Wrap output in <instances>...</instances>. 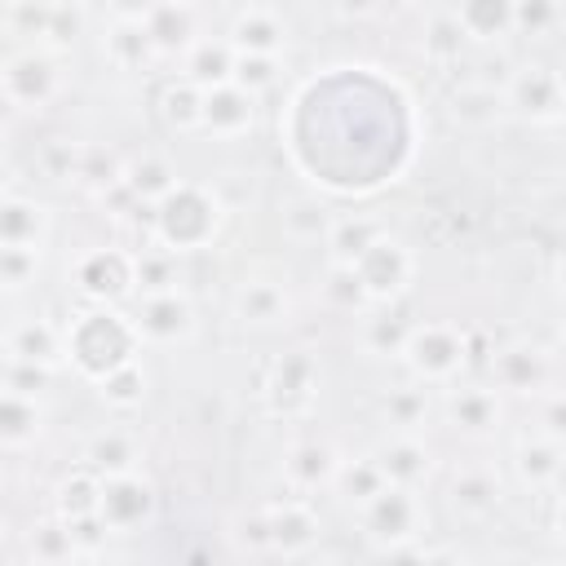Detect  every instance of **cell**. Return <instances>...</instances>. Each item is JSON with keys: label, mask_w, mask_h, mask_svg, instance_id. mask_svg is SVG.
Wrapping results in <instances>:
<instances>
[{"label": "cell", "mask_w": 566, "mask_h": 566, "mask_svg": "<svg viewBox=\"0 0 566 566\" xmlns=\"http://www.w3.org/2000/svg\"><path fill=\"white\" fill-rule=\"evenodd\" d=\"M155 513H159V491H155V482L142 469L106 478V486H102V517H106V526L115 535L146 531L155 522Z\"/></svg>", "instance_id": "30bf717a"}, {"label": "cell", "mask_w": 566, "mask_h": 566, "mask_svg": "<svg viewBox=\"0 0 566 566\" xmlns=\"http://www.w3.org/2000/svg\"><path fill=\"white\" fill-rule=\"evenodd\" d=\"M256 97L261 93H252V88H243L234 80L217 84V88H203V124H199V133L221 137V142L252 133L256 128Z\"/></svg>", "instance_id": "7c38bea8"}, {"label": "cell", "mask_w": 566, "mask_h": 566, "mask_svg": "<svg viewBox=\"0 0 566 566\" xmlns=\"http://www.w3.org/2000/svg\"><path fill=\"white\" fill-rule=\"evenodd\" d=\"M66 526H71V535H75V548H80V557H97V553L106 548V539L115 535V531L106 526V517H102V513H88V517H71Z\"/></svg>", "instance_id": "816d5d0a"}, {"label": "cell", "mask_w": 566, "mask_h": 566, "mask_svg": "<svg viewBox=\"0 0 566 566\" xmlns=\"http://www.w3.org/2000/svg\"><path fill=\"white\" fill-rule=\"evenodd\" d=\"M75 181L88 195H106L111 186L124 181V159L106 146H80V164H75Z\"/></svg>", "instance_id": "b9f144b4"}, {"label": "cell", "mask_w": 566, "mask_h": 566, "mask_svg": "<svg viewBox=\"0 0 566 566\" xmlns=\"http://www.w3.org/2000/svg\"><path fill=\"white\" fill-rule=\"evenodd\" d=\"M84 27H88V18H84V9H80L75 0H53V9H49V31H44V44H40V49L66 53V49L84 35Z\"/></svg>", "instance_id": "f6af8a7d"}, {"label": "cell", "mask_w": 566, "mask_h": 566, "mask_svg": "<svg viewBox=\"0 0 566 566\" xmlns=\"http://www.w3.org/2000/svg\"><path fill=\"white\" fill-rule=\"evenodd\" d=\"M464 49H469V35H464V27L455 22V13H438V18L424 27V57H429L433 66L460 62Z\"/></svg>", "instance_id": "ee69618b"}, {"label": "cell", "mask_w": 566, "mask_h": 566, "mask_svg": "<svg viewBox=\"0 0 566 566\" xmlns=\"http://www.w3.org/2000/svg\"><path fill=\"white\" fill-rule=\"evenodd\" d=\"M491 380L500 394H539L548 385V354L531 340H509L491 354Z\"/></svg>", "instance_id": "ac0fdd59"}, {"label": "cell", "mask_w": 566, "mask_h": 566, "mask_svg": "<svg viewBox=\"0 0 566 566\" xmlns=\"http://www.w3.org/2000/svg\"><path fill=\"white\" fill-rule=\"evenodd\" d=\"M385 234V226L376 221V217H367V212H349V217H336L332 221V230H327V261H358L376 239Z\"/></svg>", "instance_id": "8d00e7d4"}, {"label": "cell", "mask_w": 566, "mask_h": 566, "mask_svg": "<svg viewBox=\"0 0 566 566\" xmlns=\"http://www.w3.org/2000/svg\"><path fill=\"white\" fill-rule=\"evenodd\" d=\"M4 358L9 363H40V367H62L66 363V327L31 314V318H18L9 332H4Z\"/></svg>", "instance_id": "e0dca14e"}, {"label": "cell", "mask_w": 566, "mask_h": 566, "mask_svg": "<svg viewBox=\"0 0 566 566\" xmlns=\"http://www.w3.org/2000/svg\"><path fill=\"white\" fill-rule=\"evenodd\" d=\"M0 88H4V102L13 111H44V106H53L62 97V88H66L62 53L40 49V44L13 53L4 62V71H0Z\"/></svg>", "instance_id": "5b68a950"}, {"label": "cell", "mask_w": 566, "mask_h": 566, "mask_svg": "<svg viewBox=\"0 0 566 566\" xmlns=\"http://www.w3.org/2000/svg\"><path fill=\"white\" fill-rule=\"evenodd\" d=\"M27 557H31L35 566H62V562H80V548H75L71 526H66L62 517L40 522V526L31 531V539H27Z\"/></svg>", "instance_id": "60d3db41"}, {"label": "cell", "mask_w": 566, "mask_h": 566, "mask_svg": "<svg viewBox=\"0 0 566 566\" xmlns=\"http://www.w3.org/2000/svg\"><path fill=\"white\" fill-rule=\"evenodd\" d=\"M553 279H557V292H562V301H566V252L557 256V270H553Z\"/></svg>", "instance_id": "91938a15"}, {"label": "cell", "mask_w": 566, "mask_h": 566, "mask_svg": "<svg viewBox=\"0 0 566 566\" xmlns=\"http://www.w3.org/2000/svg\"><path fill=\"white\" fill-rule=\"evenodd\" d=\"M93 389L111 411H137L146 402V394H150V371L142 367V358H133V363L115 367L106 380H97Z\"/></svg>", "instance_id": "74e56055"}, {"label": "cell", "mask_w": 566, "mask_h": 566, "mask_svg": "<svg viewBox=\"0 0 566 566\" xmlns=\"http://www.w3.org/2000/svg\"><path fill=\"white\" fill-rule=\"evenodd\" d=\"M279 71H283V62L270 57V53H239V62H234V84H243V88H252V93H265V88L279 80Z\"/></svg>", "instance_id": "681fc988"}, {"label": "cell", "mask_w": 566, "mask_h": 566, "mask_svg": "<svg viewBox=\"0 0 566 566\" xmlns=\"http://www.w3.org/2000/svg\"><path fill=\"white\" fill-rule=\"evenodd\" d=\"M389 486V478H385V469L376 464V455L367 451V455H354V460H345L340 464V473H336V482H332V491L345 500V504H354V509H363L371 495H380Z\"/></svg>", "instance_id": "f35d334b"}, {"label": "cell", "mask_w": 566, "mask_h": 566, "mask_svg": "<svg viewBox=\"0 0 566 566\" xmlns=\"http://www.w3.org/2000/svg\"><path fill=\"white\" fill-rule=\"evenodd\" d=\"M553 531H557V539H562V548H566V495L557 500V517H553Z\"/></svg>", "instance_id": "680465c9"}, {"label": "cell", "mask_w": 566, "mask_h": 566, "mask_svg": "<svg viewBox=\"0 0 566 566\" xmlns=\"http://www.w3.org/2000/svg\"><path fill=\"white\" fill-rule=\"evenodd\" d=\"M539 433H548L553 442L566 447V394H553V398L539 407Z\"/></svg>", "instance_id": "11a10c76"}, {"label": "cell", "mask_w": 566, "mask_h": 566, "mask_svg": "<svg viewBox=\"0 0 566 566\" xmlns=\"http://www.w3.org/2000/svg\"><path fill=\"white\" fill-rule=\"evenodd\" d=\"M102 57L115 66V71H128V75H142L159 62V49L146 31L142 18H111V27L102 31Z\"/></svg>", "instance_id": "ffe728a7"}, {"label": "cell", "mask_w": 566, "mask_h": 566, "mask_svg": "<svg viewBox=\"0 0 566 566\" xmlns=\"http://www.w3.org/2000/svg\"><path fill=\"white\" fill-rule=\"evenodd\" d=\"M142 22H146V31H150L159 57H186V53L203 40V31H199V9H195L190 0H155V4L142 13Z\"/></svg>", "instance_id": "9a60e30c"}, {"label": "cell", "mask_w": 566, "mask_h": 566, "mask_svg": "<svg viewBox=\"0 0 566 566\" xmlns=\"http://www.w3.org/2000/svg\"><path fill=\"white\" fill-rule=\"evenodd\" d=\"M371 455L385 469V478L398 486H424L433 478V451L416 433H389L385 442L371 447Z\"/></svg>", "instance_id": "44dd1931"}, {"label": "cell", "mask_w": 566, "mask_h": 566, "mask_svg": "<svg viewBox=\"0 0 566 566\" xmlns=\"http://www.w3.org/2000/svg\"><path fill=\"white\" fill-rule=\"evenodd\" d=\"M358 531L367 535L371 548L380 553H398L407 544H416L424 531H429V513H424V500H420V486H398L389 482L380 495H371L363 509H358Z\"/></svg>", "instance_id": "3957f363"}, {"label": "cell", "mask_w": 566, "mask_h": 566, "mask_svg": "<svg viewBox=\"0 0 566 566\" xmlns=\"http://www.w3.org/2000/svg\"><path fill=\"white\" fill-rule=\"evenodd\" d=\"M102 486H106V478H102L93 464L71 469V473L53 486V513H57L62 522H71V517H88V513H102Z\"/></svg>", "instance_id": "1f68e13d"}, {"label": "cell", "mask_w": 566, "mask_h": 566, "mask_svg": "<svg viewBox=\"0 0 566 566\" xmlns=\"http://www.w3.org/2000/svg\"><path fill=\"white\" fill-rule=\"evenodd\" d=\"M155 0H115V18H142Z\"/></svg>", "instance_id": "6f0895ef"}, {"label": "cell", "mask_w": 566, "mask_h": 566, "mask_svg": "<svg viewBox=\"0 0 566 566\" xmlns=\"http://www.w3.org/2000/svg\"><path fill=\"white\" fill-rule=\"evenodd\" d=\"M234 544H239L243 553H270V517H265V509L243 513V517L234 522Z\"/></svg>", "instance_id": "f5cc1de1"}, {"label": "cell", "mask_w": 566, "mask_h": 566, "mask_svg": "<svg viewBox=\"0 0 566 566\" xmlns=\"http://www.w3.org/2000/svg\"><path fill=\"white\" fill-rule=\"evenodd\" d=\"M137 354H142V332L133 314H124L119 305H84L66 323V363L88 385L106 380L115 367L133 363Z\"/></svg>", "instance_id": "6da1fadb"}, {"label": "cell", "mask_w": 566, "mask_h": 566, "mask_svg": "<svg viewBox=\"0 0 566 566\" xmlns=\"http://www.w3.org/2000/svg\"><path fill=\"white\" fill-rule=\"evenodd\" d=\"M447 111L464 128H495L509 115V102H504V88H495L486 80H469L447 97Z\"/></svg>", "instance_id": "4316f807"}, {"label": "cell", "mask_w": 566, "mask_h": 566, "mask_svg": "<svg viewBox=\"0 0 566 566\" xmlns=\"http://www.w3.org/2000/svg\"><path fill=\"white\" fill-rule=\"evenodd\" d=\"M40 274V252L35 248H0V287L9 296L27 292Z\"/></svg>", "instance_id": "7dc6e473"}, {"label": "cell", "mask_w": 566, "mask_h": 566, "mask_svg": "<svg viewBox=\"0 0 566 566\" xmlns=\"http://www.w3.org/2000/svg\"><path fill=\"white\" fill-rule=\"evenodd\" d=\"M376 9H380V0H336V13L340 18H367Z\"/></svg>", "instance_id": "9f6ffc18"}, {"label": "cell", "mask_w": 566, "mask_h": 566, "mask_svg": "<svg viewBox=\"0 0 566 566\" xmlns=\"http://www.w3.org/2000/svg\"><path fill=\"white\" fill-rule=\"evenodd\" d=\"M354 265H358V274H363V283H367V292H371L376 305H394L416 283V252L398 234H389V230Z\"/></svg>", "instance_id": "9c48e42d"}, {"label": "cell", "mask_w": 566, "mask_h": 566, "mask_svg": "<svg viewBox=\"0 0 566 566\" xmlns=\"http://www.w3.org/2000/svg\"><path fill=\"white\" fill-rule=\"evenodd\" d=\"M133 256H137V296L177 287V252L172 248L146 243V248H133Z\"/></svg>", "instance_id": "7bdbcfd3"}, {"label": "cell", "mask_w": 566, "mask_h": 566, "mask_svg": "<svg viewBox=\"0 0 566 566\" xmlns=\"http://www.w3.org/2000/svg\"><path fill=\"white\" fill-rule=\"evenodd\" d=\"M71 287L84 305H124L137 296V256L133 248H88L71 265Z\"/></svg>", "instance_id": "52a82bcc"}, {"label": "cell", "mask_w": 566, "mask_h": 566, "mask_svg": "<svg viewBox=\"0 0 566 566\" xmlns=\"http://www.w3.org/2000/svg\"><path fill=\"white\" fill-rule=\"evenodd\" d=\"M553 71H557V84H562V97H566V62H562V66H553Z\"/></svg>", "instance_id": "6125c7cd"}, {"label": "cell", "mask_w": 566, "mask_h": 566, "mask_svg": "<svg viewBox=\"0 0 566 566\" xmlns=\"http://www.w3.org/2000/svg\"><path fill=\"white\" fill-rule=\"evenodd\" d=\"M455 22L464 27L469 44H500L513 31V13H517V0H455Z\"/></svg>", "instance_id": "484cf974"}, {"label": "cell", "mask_w": 566, "mask_h": 566, "mask_svg": "<svg viewBox=\"0 0 566 566\" xmlns=\"http://www.w3.org/2000/svg\"><path fill=\"white\" fill-rule=\"evenodd\" d=\"M566 9L562 0H517V13H513V31L517 35H531V40H544L562 27Z\"/></svg>", "instance_id": "bcb514c9"}, {"label": "cell", "mask_w": 566, "mask_h": 566, "mask_svg": "<svg viewBox=\"0 0 566 566\" xmlns=\"http://www.w3.org/2000/svg\"><path fill=\"white\" fill-rule=\"evenodd\" d=\"M318 385H323L318 358L310 349H287V354H279L265 367V376H261V402L279 420H301V416L314 411Z\"/></svg>", "instance_id": "277c9868"}, {"label": "cell", "mask_w": 566, "mask_h": 566, "mask_svg": "<svg viewBox=\"0 0 566 566\" xmlns=\"http://www.w3.org/2000/svg\"><path fill=\"white\" fill-rule=\"evenodd\" d=\"M442 416L455 433L469 438H491L504 424V398L491 385H455L442 402Z\"/></svg>", "instance_id": "5bb4252c"}, {"label": "cell", "mask_w": 566, "mask_h": 566, "mask_svg": "<svg viewBox=\"0 0 566 566\" xmlns=\"http://www.w3.org/2000/svg\"><path fill=\"white\" fill-rule=\"evenodd\" d=\"M234 318L243 327H256V332H274L292 318V292L283 279L274 274H252L239 283L234 292Z\"/></svg>", "instance_id": "4fadbf2b"}, {"label": "cell", "mask_w": 566, "mask_h": 566, "mask_svg": "<svg viewBox=\"0 0 566 566\" xmlns=\"http://www.w3.org/2000/svg\"><path fill=\"white\" fill-rule=\"evenodd\" d=\"M234 62H239V49H234L226 35H221V40L203 35V40L181 57V75L195 80L199 88H217V84H230V80H234Z\"/></svg>", "instance_id": "f546056e"}, {"label": "cell", "mask_w": 566, "mask_h": 566, "mask_svg": "<svg viewBox=\"0 0 566 566\" xmlns=\"http://www.w3.org/2000/svg\"><path fill=\"white\" fill-rule=\"evenodd\" d=\"M332 221H336V212L323 203V199H314V195H292V199H283V208H279V226H283V234L292 239V243H327V230H332Z\"/></svg>", "instance_id": "4dcf8cb0"}, {"label": "cell", "mask_w": 566, "mask_h": 566, "mask_svg": "<svg viewBox=\"0 0 566 566\" xmlns=\"http://www.w3.org/2000/svg\"><path fill=\"white\" fill-rule=\"evenodd\" d=\"M84 464H93L102 478L133 473V469H142V442L133 433H124V429H102V433L88 438Z\"/></svg>", "instance_id": "d6a6232c"}, {"label": "cell", "mask_w": 566, "mask_h": 566, "mask_svg": "<svg viewBox=\"0 0 566 566\" xmlns=\"http://www.w3.org/2000/svg\"><path fill=\"white\" fill-rule=\"evenodd\" d=\"M133 323H137V332H142V345H150V349H181V345H190L195 332H199L195 301H190L181 287L137 296Z\"/></svg>", "instance_id": "ba28073f"}, {"label": "cell", "mask_w": 566, "mask_h": 566, "mask_svg": "<svg viewBox=\"0 0 566 566\" xmlns=\"http://www.w3.org/2000/svg\"><path fill=\"white\" fill-rule=\"evenodd\" d=\"M411 332H416V323L394 305H371L363 314V349L371 358H402Z\"/></svg>", "instance_id": "83f0119b"}, {"label": "cell", "mask_w": 566, "mask_h": 566, "mask_svg": "<svg viewBox=\"0 0 566 566\" xmlns=\"http://www.w3.org/2000/svg\"><path fill=\"white\" fill-rule=\"evenodd\" d=\"M44 433V402L18 389L0 394V447L4 451H27Z\"/></svg>", "instance_id": "d4e9b609"}, {"label": "cell", "mask_w": 566, "mask_h": 566, "mask_svg": "<svg viewBox=\"0 0 566 566\" xmlns=\"http://www.w3.org/2000/svg\"><path fill=\"white\" fill-rule=\"evenodd\" d=\"M402 363L420 385H455V376L469 367V336L442 318L416 323Z\"/></svg>", "instance_id": "8992f818"}, {"label": "cell", "mask_w": 566, "mask_h": 566, "mask_svg": "<svg viewBox=\"0 0 566 566\" xmlns=\"http://www.w3.org/2000/svg\"><path fill=\"white\" fill-rule=\"evenodd\" d=\"M500 504H504V482H500L495 469L469 464V469H460V473L451 478V509H455L460 517L482 522V517H491Z\"/></svg>", "instance_id": "603a6c76"}, {"label": "cell", "mask_w": 566, "mask_h": 566, "mask_svg": "<svg viewBox=\"0 0 566 566\" xmlns=\"http://www.w3.org/2000/svg\"><path fill=\"white\" fill-rule=\"evenodd\" d=\"M159 119L172 133H199V124H203V88L195 80H186V75L168 80L159 88Z\"/></svg>", "instance_id": "e575fe53"}, {"label": "cell", "mask_w": 566, "mask_h": 566, "mask_svg": "<svg viewBox=\"0 0 566 566\" xmlns=\"http://www.w3.org/2000/svg\"><path fill=\"white\" fill-rule=\"evenodd\" d=\"M340 464H345V455H340L332 442L310 438V442H296V447L283 455V478H287L292 491H327V486L336 482Z\"/></svg>", "instance_id": "7402d4cb"}, {"label": "cell", "mask_w": 566, "mask_h": 566, "mask_svg": "<svg viewBox=\"0 0 566 566\" xmlns=\"http://www.w3.org/2000/svg\"><path fill=\"white\" fill-rule=\"evenodd\" d=\"M270 517V553L279 557H305L318 544V513L301 500V495H283L274 504H265Z\"/></svg>", "instance_id": "2e32d148"}, {"label": "cell", "mask_w": 566, "mask_h": 566, "mask_svg": "<svg viewBox=\"0 0 566 566\" xmlns=\"http://www.w3.org/2000/svg\"><path fill=\"white\" fill-rule=\"evenodd\" d=\"M49 9H53V0H9V35L31 40V44H44Z\"/></svg>", "instance_id": "c3c4849f"}, {"label": "cell", "mask_w": 566, "mask_h": 566, "mask_svg": "<svg viewBox=\"0 0 566 566\" xmlns=\"http://www.w3.org/2000/svg\"><path fill=\"white\" fill-rule=\"evenodd\" d=\"M562 460H566V447L553 442L548 433H535V438H522V442H517V451H513V473H517L522 486L548 491L553 478H557V469H562Z\"/></svg>", "instance_id": "f1b7e54d"}, {"label": "cell", "mask_w": 566, "mask_h": 566, "mask_svg": "<svg viewBox=\"0 0 566 566\" xmlns=\"http://www.w3.org/2000/svg\"><path fill=\"white\" fill-rule=\"evenodd\" d=\"M380 420L394 433H420L429 420V394L420 385H398L380 398Z\"/></svg>", "instance_id": "ab89813d"}, {"label": "cell", "mask_w": 566, "mask_h": 566, "mask_svg": "<svg viewBox=\"0 0 566 566\" xmlns=\"http://www.w3.org/2000/svg\"><path fill=\"white\" fill-rule=\"evenodd\" d=\"M226 40H230L239 53H270V57H283V49H287V22H283L274 9L252 4V9H243V13L230 22Z\"/></svg>", "instance_id": "cb8c5ba5"}, {"label": "cell", "mask_w": 566, "mask_h": 566, "mask_svg": "<svg viewBox=\"0 0 566 566\" xmlns=\"http://www.w3.org/2000/svg\"><path fill=\"white\" fill-rule=\"evenodd\" d=\"M49 230H53V212L35 195L4 190V199H0V248H35V252H44Z\"/></svg>", "instance_id": "d6986e66"}, {"label": "cell", "mask_w": 566, "mask_h": 566, "mask_svg": "<svg viewBox=\"0 0 566 566\" xmlns=\"http://www.w3.org/2000/svg\"><path fill=\"white\" fill-rule=\"evenodd\" d=\"M504 102L517 119L526 124H557L566 115V97H562V84H557V71L544 66V62H531V66H517L509 80H504Z\"/></svg>", "instance_id": "8fae6325"}, {"label": "cell", "mask_w": 566, "mask_h": 566, "mask_svg": "<svg viewBox=\"0 0 566 566\" xmlns=\"http://www.w3.org/2000/svg\"><path fill=\"white\" fill-rule=\"evenodd\" d=\"M53 367H40V363H9L4 358V389H18V394H31V398H44L49 385H53Z\"/></svg>", "instance_id": "f907efd6"}, {"label": "cell", "mask_w": 566, "mask_h": 566, "mask_svg": "<svg viewBox=\"0 0 566 566\" xmlns=\"http://www.w3.org/2000/svg\"><path fill=\"white\" fill-rule=\"evenodd\" d=\"M177 181H181V172H177V164H172L168 155L146 150V155H137V159L124 164V186H128L137 199H146V203H159Z\"/></svg>", "instance_id": "d590c367"}, {"label": "cell", "mask_w": 566, "mask_h": 566, "mask_svg": "<svg viewBox=\"0 0 566 566\" xmlns=\"http://www.w3.org/2000/svg\"><path fill=\"white\" fill-rule=\"evenodd\" d=\"M155 217H159L155 243H164V248H172L181 256V252H203V248L217 243V234L226 226V203H221V195L212 186L181 177L155 203Z\"/></svg>", "instance_id": "7a4b0ae2"}, {"label": "cell", "mask_w": 566, "mask_h": 566, "mask_svg": "<svg viewBox=\"0 0 566 566\" xmlns=\"http://www.w3.org/2000/svg\"><path fill=\"white\" fill-rule=\"evenodd\" d=\"M318 292H323L327 310H336V314H367L376 305L367 283H363V274H358V265H349V261H327Z\"/></svg>", "instance_id": "836d02e7"}, {"label": "cell", "mask_w": 566, "mask_h": 566, "mask_svg": "<svg viewBox=\"0 0 566 566\" xmlns=\"http://www.w3.org/2000/svg\"><path fill=\"white\" fill-rule=\"evenodd\" d=\"M548 491H553L557 500L566 495V460H562V469H557V478H553V486H548Z\"/></svg>", "instance_id": "94428289"}, {"label": "cell", "mask_w": 566, "mask_h": 566, "mask_svg": "<svg viewBox=\"0 0 566 566\" xmlns=\"http://www.w3.org/2000/svg\"><path fill=\"white\" fill-rule=\"evenodd\" d=\"M40 164H44V172H49V177H57V181H75L80 146H71V142H53V146H44Z\"/></svg>", "instance_id": "db71d44e"}]
</instances>
